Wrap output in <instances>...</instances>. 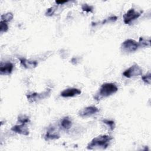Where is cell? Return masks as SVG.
Listing matches in <instances>:
<instances>
[{"label":"cell","instance_id":"10","mask_svg":"<svg viewBox=\"0 0 151 151\" xmlns=\"http://www.w3.org/2000/svg\"><path fill=\"white\" fill-rule=\"evenodd\" d=\"M60 137V134L58 130L54 126L50 127L45 135V140L56 139Z\"/></svg>","mask_w":151,"mask_h":151},{"label":"cell","instance_id":"2","mask_svg":"<svg viewBox=\"0 0 151 151\" xmlns=\"http://www.w3.org/2000/svg\"><path fill=\"white\" fill-rule=\"evenodd\" d=\"M118 90L117 86L112 83H106L101 85L99 92L94 96V99L99 100L103 97H109L114 93Z\"/></svg>","mask_w":151,"mask_h":151},{"label":"cell","instance_id":"1","mask_svg":"<svg viewBox=\"0 0 151 151\" xmlns=\"http://www.w3.org/2000/svg\"><path fill=\"white\" fill-rule=\"evenodd\" d=\"M113 139V137L108 135H100L92 139L88 144L87 148L89 150L94 149H106Z\"/></svg>","mask_w":151,"mask_h":151},{"label":"cell","instance_id":"6","mask_svg":"<svg viewBox=\"0 0 151 151\" xmlns=\"http://www.w3.org/2000/svg\"><path fill=\"white\" fill-rule=\"evenodd\" d=\"M51 93L50 89H47L45 91L41 92L40 93H34L32 94H29L27 95V99L30 101H35L38 100H41L44 98H46L48 96L50 95Z\"/></svg>","mask_w":151,"mask_h":151},{"label":"cell","instance_id":"14","mask_svg":"<svg viewBox=\"0 0 151 151\" xmlns=\"http://www.w3.org/2000/svg\"><path fill=\"white\" fill-rule=\"evenodd\" d=\"M139 47H150V40L145 39L143 37H140L139 41Z\"/></svg>","mask_w":151,"mask_h":151},{"label":"cell","instance_id":"7","mask_svg":"<svg viewBox=\"0 0 151 151\" xmlns=\"http://www.w3.org/2000/svg\"><path fill=\"white\" fill-rule=\"evenodd\" d=\"M99 111V110L97 107L95 106H88L80 110L78 112V115L82 117H86L91 116Z\"/></svg>","mask_w":151,"mask_h":151},{"label":"cell","instance_id":"9","mask_svg":"<svg viewBox=\"0 0 151 151\" xmlns=\"http://www.w3.org/2000/svg\"><path fill=\"white\" fill-rule=\"evenodd\" d=\"M81 93V91L76 88H68L61 93V96L63 97H72L78 96Z\"/></svg>","mask_w":151,"mask_h":151},{"label":"cell","instance_id":"13","mask_svg":"<svg viewBox=\"0 0 151 151\" xmlns=\"http://www.w3.org/2000/svg\"><path fill=\"white\" fill-rule=\"evenodd\" d=\"M60 124H61V127H62L63 129L67 130L71 127L72 123L70 119L68 117H66L62 119Z\"/></svg>","mask_w":151,"mask_h":151},{"label":"cell","instance_id":"3","mask_svg":"<svg viewBox=\"0 0 151 151\" xmlns=\"http://www.w3.org/2000/svg\"><path fill=\"white\" fill-rule=\"evenodd\" d=\"M139 47V43L132 39H127L125 40L121 45L122 51L126 52H134L136 51Z\"/></svg>","mask_w":151,"mask_h":151},{"label":"cell","instance_id":"8","mask_svg":"<svg viewBox=\"0 0 151 151\" xmlns=\"http://www.w3.org/2000/svg\"><path fill=\"white\" fill-rule=\"evenodd\" d=\"M14 69V65L11 62L1 63L0 65V74L1 75H9Z\"/></svg>","mask_w":151,"mask_h":151},{"label":"cell","instance_id":"17","mask_svg":"<svg viewBox=\"0 0 151 151\" xmlns=\"http://www.w3.org/2000/svg\"><path fill=\"white\" fill-rule=\"evenodd\" d=\"M8 29V25L7 22L1 21L0 22V32L1 33H3L6 32Z\"/></svg>","mask_w":151,"mask_h":151},{"label":"cell","instance_id":"19","mask_svg":"<svg viewBox=\"0 0 151 151\" xmlns=\"http://www.w3.org/2000/svg\"><path fill=\"white\" fill-rule=\"evenodd\" d=\"M150 77H151V74L150 73H148L147 74L143 76L142 77V80L146 84H150L151 83V80H150Z\"/></svg>","mask_w":151,"mask_h":151},{"label":"cell","instance_id":"16","mask_svg":"<svg viewBox=\"0 0 151 151\" xmlns=\"http://www.w3.org/2000/svg\"><path fill=\"white\" fill-rule=\"evenodd\" d=\"M18 121L22 124H26L30 122L29 117L26 115H19L18 117Z\"/></svg>","mask_w":151,"mask_h":151},{"label":"cell","instance_id":"15","mask_svg":"<svg viewBox=\"0 0 151 151\" xmlns=\"http://www.w3.org/2000/svg\"><path fill=\"white\" fill-rule=\"evenodd\" d=\"M13 18V14L11 12H7L6 14H2L1 16V19L2 21H4L6 22H8L12 20Z\"/></svg>","mask_w":151,"mask_h":151},{"label":"cell","instance_id":"11","mask_svg":"<svg viewBox=\"0 0 151 151\" xmlns=\"http://www.w3.org/2000/svg\"><path fill=\"white\" fill-rule=\"evenodd\" d=\"M11 130L17 133L23 134L25 136H28L29 134V130L25 124L21 123V124L15 125L11 128Z\"/></svg>","mask_w":151,"mask_h":151},{"label":"cell","instance_id":"20","mask_svg":"<svg viewBox=\"0 0 151 151\" xmlns=\"http://www.w3.org/2000/svg\"><path fill=\"white\" fill-rule=\"evenodd\" d=\"M81 8H82L83 11H86V12H93V6H91L88 5V4H83L82 5Z\"/></svg>","mask_w":151,"mask_h":151},{"label":"cell","instance_id":"4","mask_svg":"<svg viewBox=\"0 0 151 151\" xmlns=\"http://www.w3.org/2000/svg\"><path fill=\"white\" fill-rule=\"evenodd\" d=\"M142 74V69L137 64H135L126 70L123 75L127 78H132L134 77L139 76Z\"/></svg>","mask_w":151,"mask_h":151},{"label":"cell","instance_id":"12","mask_svg":"<svg viewBox=\"0 0 151 151\" xmlns=\"http://www.w3.org/2000/svg\"><path fill=\"white\" fill-rule=\"evenodd\" d=\"M21 64L26 68H34L37 67L38 63L36 61H32L27 60L24 58H19Z\"/></svg>","mask_w":151,"mask_h":151},{"label":"cell","instance_id":"21","mask_svg":"<svg viewBox=\"0 0 151 151\" xmlns=\"http://www.w3.org/2000/svg\"><path fill=\"white\" fill-rule=\"evenodd\" d=\"M55 9H56L55 6H52V7L48 8L46 12H45V15H47V16H51V15H52L54 14L55 11Z\"/></svg>","mask_w":151,"mask_h":151},{"label":"cell","instance_id":"5","mask_svg":"<svg viewBox=\"0 0 151 151\" xmlns=\"http://www.w3.org/2000/svg\"><path fill=\"white\" fill-rule=\"evenodd\" d=\"M142 14V12H137L134 9H129L123 15V21L126 24H130L134 20L138 18Z\"/></svg>","mask_w":151,"mask_h":151},{"label":"cell","instance_id":"18","mask_svg":"<svg viewBox=\"0 0 151 151\" xmlns=\"http://www.w3.org/2000/svg\"><path fill=\"white\" fill-rule=\"evenodd\" d=\"M103 122L106 124H107L111 130H113L115 128V123H114V122L113 120L104 119V120H103Z\"/></svg>","mask_w":151,"mask_h":151},{"label":"cell","instance_id":"22","mask_svg":"<svg viewBox=\"0 0 151 151\" xmlns=\"http://www.w3.org/2000/svg\"><path fill=\"white\" fill-rule=\"evenodd\" d=\"M68 1H56L55 2L58 4H63L65 2H67Z\"/></svg>","mask_w":151,"mask_h":151}]
</instances>
